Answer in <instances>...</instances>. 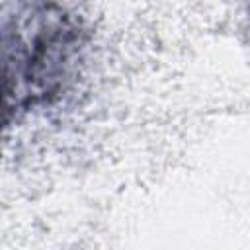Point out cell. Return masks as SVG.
<instances>
[{
  "mask_svg": "<svg viewBox=\"0 0 250 250\" xmlns=\"http://www.w3.org/2000/svg\"><path fill=\"white\" fill-rule=\"evenodd\" d=\"M4 111L12 117L53 105L72 84L82 62V20L62 6L27 2L2 14Z\"/></svg>",
  "mask_w": 250,
  "mask_h": 250,
  "instance_id": "cell-1",
  "label": "cell"
}]
</instances>
